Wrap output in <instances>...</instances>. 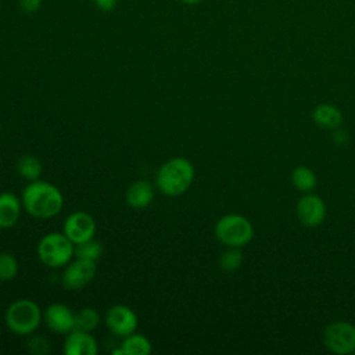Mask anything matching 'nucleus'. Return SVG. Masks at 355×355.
Instances as JSON below:
<instances>
[{
	"mask_svg": "<svg viewBox=\"0 0 355 355\" xmlns=\"http://www.w3.org/2000/svg\"><path fill=\"white\" fill-rule=\"evenodd\" d=\"M21 201L25 211L39 219L55 216L64 205L61 191L54 184L39 179L32 180L25 186Z\"/></svg>",
	"mask_w": 355,
	"mask_h": 355,
	"instance_id": "nucleus-1",
	"label": "nucleus"
},
{
	"mask_svg": "<svg viewBox=\"0 0 355 355\" xmlns=\"http://www.w3.org/2000/svg\"><path fill=\"white\" fill-rule=\"evenodd\" d=\"M125 355H147L151 352V343L147 337L141 334L132 333L123 337L121 344Z\"/></svg>",
	"mask_w": 355,
	"mask_h": 355,
	"instance_id": "nucleus-16",
	"label": "nucleus"
},
{
	"mask_svg": "<svg viewBox=\"0 0 355 355\" xmlns=\"http://www.w3.org/2000/svg\"><path fill=\"white\" fill-rule=\"evenodd\" d=\"M46 326L60 334H68L75 329V312L64 304H51L43 312Z\"/></svg>",
	"mask_w": 355,
	"mask_h": 355,
	"instance_id": "nucleus-11",
	"label": "nucleus"
},
{
	"mask_svg": "<svg viewBox=\"0 0 355 355\" xmlns=\"http://www.w3.org/2000/svg\"><path fill=\"white\" fill-rule=\"evenodd\" d=\"M64 352L67 355H96L98 344L90 331L73 329L65 337Z\"/></svg>",
	"mask_w": 355,
	"mask_h": 355,
	"instance_id": "nucleus-12",
	"label": "nucleus"
},
{
	"mask_svg": "<svg viewBox=\"0 0 355 355\" xmlns=\"http://www.w3.org/2000/svg\"><path fill=\"white\" fill-rule=\"evenodd\" d=\"M241 263H243V254L240 248H236V247H229V250L219 257V266L225 272H234L241 266Z\"/></svg>",
	"mask_w": 355,
	"mask_h": 355,
	"instance_id": "nucleus-21",
	"label": "nucleus"
},
{
	"mask_svg": "<svg viewBox=\"0 0 355 355\" xmlns=\"http://www.w3.org/2000/svg\"><path fill=\"white\" fill-rule=\"evenodd\" d=\"M313 122L324 129H337L343 122L341 111L333 104H319L312 112Z\"/></svg>",
	"mask_w": 355,
	"mask_h": 355,
	"instance_id": "nucleus-15",
	"label": "nucleus"
},
{
	"mask_svg": "<svg viewBox=\"0 0 355 355\" xmlns=\"http://www.w3.org/2000/svg\"><path fill=\"white\" fill-rule=\"evenodd\" d=\"M42 6V0H19V7L26 14L36 12Z\"/></svg>",
	"mask_w": 355,
	"mask_h": 355,
	"instance_id": "nucleus-24",
	"label": "nucleus"
},
{
	"mask_svg": "<svg viewBox=\"0 0 355 355\" xmlns=\"http://www.w3.org/2000/svg\"><path fill=\"white\" fill-rule=\"evenodd\" d=\"M105 324L112 334L126 337L137 329V316L126 305H114L105 313Z\"/></svg>",
	"mask_w": 355,
	"mask_h": 355,
	"instance_id": "nucleus-9",
	"label": "nucleus"
},
{
	"mask_svg": "<svg viewBox=\"0 0 355 355\" xmlns=\"http://www.w3.org/2000/svg\"><path fill=\"white\" fill-rule=\"evenodd\" d=\"M94 276H96L94 261L75 258L73 261L67 263L61 282L67 290H79L87 286L94 279Z\"/></svg>",
	"mask_w": 355,
	"mask_h": 355,
	"instance_id": "nucleus-7",
	"label": "nucleus"
},
{
	"mask_svg": "<svg viewBox=\"0 0 355 355\" xmlns=\"http://www.w3.org/2000/svg\"><path fill=\"white\" fill-rule=\"evenodd\" d=\"M103 254V244L98 240L90 239L87 241L75 244V252L73 257L75 258H83V259H89V261H97Z\"/></svg>",
	"mask_w": 355,
	"mask_h": 355,
	"instance_id": "nucleus-20",
	"label": "nucleus"
},
{
	"mask_svg": "<svg viewBox=\"0 0 355 355\" xmlns=\"http://www.w3.org/2000/svg\"><path fill=\"white\" fill-rule=\"evenodd\" d=\"M154 200V187L146 180H137L126 190V202L136 209L146 208Z\"/></svg>",
	"mask_w": 355,
	"mask_h": 355,
	"instance_id": "nucleus-14",
	"label": "nucleus"
},
{
	"mask_svg": "<svg viewBox=\"0 0 355 355\" xmlns=\"http://www.w3.org/2000/svg\"><path fill=\"white\" fill-rule=\"evenodd\" d=\"M26 348L33 355H46L50 351V341L43 336H32L26 341Z\"/></svg>",
	"mask_w": 355,
	"mask_h": 355,
	"instance_id": "nucleus-23",
	"label": "nucleus"
},
{
	"mask_svg": "<svg viewBox=\"0 0 355 355\" xmlns=\"http://www.w3.org/2000/svg\"><path fill=\"white\" fill-rule=\"evenodd\" d=\"M336 132L333 133V140L338 144V146H344L349 141V137H348V133L345 130H340L338 128L334 129Z\"/></svg>",
	"mask_w": 355,
	"mask_h": 355,
	"instance_id": "nucleus-26",
	"label": "nucleus"
},
{
	"mask_svg": "<svg viewBox=\"0 0 355 355\" xmlns=\"http://www.w3.org/2000/svg\"><path fill=\"white\" fill-rule=\"evenodd\" d=\"M291 183L300 191H311L316 186V175L308 166H297L291 172Z\"/></svg>",
	"mask_w": 355,
	"mask_h": 355,
	"instance_id": "nucleus-18",
	"label": "nucleus"
},
{
	"mask_svg": "<svg viewBox=\"0 0 355 355\" xmlns=\"http://www.w3.org/2000/svg\"><path fill=\"white\" fill-rule=\"evenodd\" d=\"M215 236L227 247L241 248L252 240L254 227L245 216L239 214H227L218 219L215 225Z\"/></svg>",
	"mask_w": 355,
	"mask_h": 355,
	"instance_id": "nucleus-4",
	"label": "nucleus"
},
{
	"mask_svg": "<svg viewBox=\"0 0 355 355\" xmlns=\"http://www.w3.org/2000/svg\"><path fill=\"white\" fill-rule=\"evenodd\" d=\"M324 347L338 355L354 354L355 351V326L349 322H333L323 331Z\"/></svg>",
	"mask_w": 355,
	"mask_h": 355,
	"instance_id": "nucleus-6",
	"label": "nucleus"
},
{
	"mask_svg": "<svg viewBox=\"0 0 355 355\" xmlns=\"http://www.w3.org/2000/svg\"><path fill=\"white\" fill-rule=\"evenodd\" d=\"M194 179V166L183 157H175L161 165L155 175L157 187L171 197L187 191Z\"/></svg>",
	"mask_w": 355,
	"mask_h": 355,
	"instance_id": "nucleus-2",
	"label": "nucleus"
},
{
	"mask_svg": "<svg viewBox=\"0 0 355 355\" xmlns=\"http://www.w3.org/2000/svg\"><path fill=\"white\" fill-rule=\"evenodd\" d=\"M96 220L83 211L72 212L64 222V234L73 243L79 244L94 237Z\"/></svg>",
	"mask_w": 355,
	"mask_h": 355,
	"instance_id": "nucleus-8",
	"label": "nucleus"
},
{
	"mask_svg": "<svg viewBox=\"0 0 355 355\" xmlns=\"http://www.w3.org/2000/svg\"><path fill=\"white\" fill-rule=\"evenodd\" d=\"M42 318L39 305L26 298L14 301L6 311V324L17 336H31L39 327Z\"/></svg>",
	"mask_w": 355,
	"mask_h": 355,
	"instance_id": "nucleus-3",
	"label": "nucleus"
},
{
	"mask_svg": "<svg viewBox=\"0 0 355 355\" xmlns=\"http://www.w3.org/2000/svg\"><path fill=\"white\" fill-rule=\"evenodd\" d=\"M94 1V6L101 10V11H112L115 7H116V3L118 0H93Z\"/></svg>",
	"mask_w": 355,
	"mask_h": 355,
	"instance_id": "nucleus-25",
	"label": "nucleus"
},
{
	"mask_svg": "<svg viewBox=\"0 0 355 355\" xmlns=\"http://www.w3.org/2000/svg\"><path fill=\"white\" fill-rule=\"evenodd\" d=\"M18 173L26 180H36L42 175V162L37 157L32 154L22 155L17 162Z\"/></svg>",
	"mask_w": 355,
	"mask_h": 355,
	"instance_id": "nucleus-17",
	"label": "nucleus"
},
{
	"mask_svg": "<svg viewBox=\"0 0 355 355\" xmlns=\"http://www.w3.org/2000/svg\"><path fill=\"white\" fill-rule=\"evenodd\" d=\"M100 323V315L94 308L85 306L75 313V329L92 331Z\"/></svg>",
	"mask_w": 355,
	"mask_h": 355,
	"instance_id": "nucleus-19",
	"label": "nucleus"
},
{
	"mask_svg": "<svg viewBox=\"0 0 355 355\" xmlns=\"http://www.w3.org/2000/svg\"><path fill=\"white\" fill-rule=\"evenodd\" d=\"M18 273V261L10 252H0V282H10Z\"/></svg>",
	"mask_w": 355,
	"mask_h": 355,
	"instance_id": "nucleus-22",
	"label": "nucleus"
},
{
	"mask_svg": "<svg viewBox=\"0 0 355 355\" xmlns=\"http://www.w3.org/2000/svg\"><path fill=\"white\" fill-rule=\"evenodd\" d=\"M22 201L12 193L0 194V229L12 227L21 215Z\"/></svg>",
	"mask_w": 355,
	"mask_h": 355,
	"instance_id": "nucleus-13",
	"label": "nucleus"
},
{
	"mask_svg": "<svg viewBox=\"0 0 355 355\" xmlns=\"http://www.w3.org/2000/svg\"><path fill=\"white\" fill-rule=\"evenodd\" d=\"M297 216L306 227L320 226L326 218V205L319 196L305 194L297 202Z\"/></svg>",
	"mask_w": 355,
	"mask_h": 355,
	"instance_id": "nucleus-10",
	"label": "nucleus"
},
{
	"mask_svg": "<svg viewBox=\"0 0 355 355\" xmlns=\"http://www.w3.org/2000/svg\"><path fill=\"white\" fill-rule=\"evenodd\" d=\"M75 244L62 233L53 232L43 236L37 244L39 259L50 268L65 266L72 261Z\"/></svg>",
	"mask_w": 355,
	"mask_h": 355,
	"instance_id": "nucleus-5",
	"label": "nucleus"
},
{
	"mask_svg": "<svg viewBox=\"0 0 355 355\" xmlns=\"http://www.w3.org/2000/svg\"><path fill=\"white\" fill-rule=\"evenodd\" d=\"M179 1H182V3H184V4H198V3H201L202 0H179Z\"/></svg>",
	"mask_w": 355,
	"mask_h": 355,
	"instance_id": "nucleus-27",
	"label": "nucleus"
}]
</instances>
